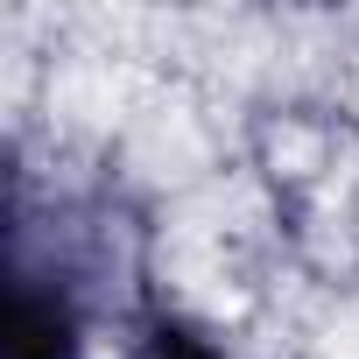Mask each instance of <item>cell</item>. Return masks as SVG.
<instances>
[{
    "label": "cell",
    "mask_w": 359,
    "mask_h": 359,
    "mask_svg": "<svg viewBox=\"0 0 359 359\" xmlns=\"http://www.w3.org/2000/svg\"><path fill=\"white\" fill-rule=\"evenodd\" d=\"M148 359H226L212 338H198L191 324H176V317H155L148 324Z\"/></svg>",
    "instance_id": "cell-2"
},
{
    "label": "cell",
    "mask_w": 359,
    "mask_h": 359,
    "mask_svg": "<svg viewBox=\"0 0 359 359\" xmlns=\"http://www.w3.org/2000/svg\"><path fill=\"white\" fill-rule=\"evenodd\" d=\"M0 359H85V317L64 275H43L22 247L8 268V324H0Z\"/></svg>",
    "instance_id": "cell-1"
}]
</instances>
